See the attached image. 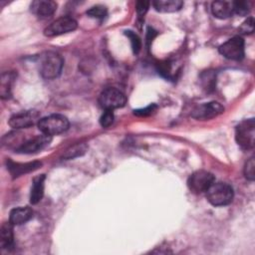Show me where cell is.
Returning a JSON list of instances; mask_svg holds the SVG:
<instances>
[{
  "label": "cell",
  "mask_w": 255,
  "mask_h": 255,
  "mask_svg": "<svg viewBox=\"0 0 255 255\" xmlns=\"http://www.w3.org/2000/svg\"><path fill=\"white\" fill-rule=\"evenodd\" d=\"M64 66L63 58L55 52H45L39 59V73L47 80L58 78Z\"/></svg>",
  "instance_id": "obj_1"
},
{
  "label": "cell",
  "mask_w": 255,
  "mask_h": 255,
  "mask_svg": "<svg viewBox=\"0 0 255 255\" xmlns=\"http://www.w3.org/2000/svg\"><path fill=\"white\" fill-rule=\"evenodd\" d=\"M208 201L214 206H225L232 202L234 191L231 185L226 182H213L206 190Z\"/></svg>",
  "instance_id": "obj_2"
},
{
  "label": "cell",
  "mask_w": 255,
  "mask_h": 255,
  "mask_svg": "<svg viewBox=\"0 0 255 255\" xmlns=\"http://www.w3.org/2000/svg\"><path fill=\"white\" fill-rule=\"evenodd\" d=\"M39 130L47 135H56L65 132L69 128V121L66 117L54 114L42 118L37 124Z\"/></svg>",
  "instance_id": "obj_3"
},
{
  "label": "cell",
  "mask_w": 255,
  "mask_h": 255,
  "mask_svg": "<svg viewBox=\"0 0 255 255\" xmlns=\"http://www.w3.org/2000/svg\"><path fill=\"white\" fill-rule=\"evenodd\" d=\"M235 139L237 144L245 150L254 147L255 143V122L254 119L242 121L235 128Z\"/></svg>",
  "instance_id": "obj_4"
},
{
  "label": "cell",
  "mask_w": 255,
  "mask_h": 255,
  "mask_svg": "<svg viewBox=\"0 0 255 255\" xmlns=\"http://www.w3.org/2000/svg\"><path fill=\"white\" fill-rule=\"evenodd\" d=\"M99 103L105 110H115L123 108L127 103V98L123 92L116 88H108L104 90L100 97Z\"/></svg>",
  "instance_id": "obj_5"
},
{
  "label": "cell",
  "mask_w": 255,
  "mask_h": 255,
  "mask_svg": "<svg viewBox=\"0 0 255 255\" xmlns=\"http://www.w3.org/2000/svg\"><path fill=\"white\" fill-rule=\"evenodd\" d=\"M213 182L214 176L212 173L206 170H196L188 177L187 185L191 192L199 194L206 192Z\"/></svg>",
  "instance_id": "obj_6"
},
{
  "label": "cell",
  "mask_w": 255,
  "mask_h": 255,
  "mask_svg": "<svg viewBox=\"0 0 255 255\" xmlns=\"http://www.w3.org/2000/svg\"><path fill=\"white\" fill-rule=\"evenodd\" d=\"M219 53L226 59L239 61L244 57V40L240 36H235L224 42L219 47Z\"/></svg>",
  "instance_id": "obj_7"
},
{
  "label": "cell",
  "mask_w": 255,
  "mask_h": 255,
  "mask_svg": "<svg viewBox=\"0 0 255 255\" xmlns=\"http://www.w3.org/2000/svg\"><path fill=\"white\" fill-rule=\"evenodd\" d=\"M77 21L71 17H61L53 21L44 30V35L47 37H55L77 29Z\"/></svg>",
  "instance_id": "obj_8"
},
{
  "label": "cell",
  "mask_w": 255,
  "mask_h": 255,
  "mask_svg": "<svg viewBox=\"0 0 255 255\" xmlns=\"http://www.w3.org/2000/svg\"><path fill=\"white\" fill-rule=\"evenodd\" d=\"M40 114L35 110L24 111L13 115L9 120V126L15 129L30 128L40 121Z\"/></svg>",
  "instance_id": "obj_9"
},
{
  "label": "cell",
  "mask_w": 255,
  "mask_h": 255,
  "mask_svg": "<svg viewBox=\"0 0 255 255\" xmlns=\"http://www.w3.org/2000/svg\"><path fill=\"white\" fill-rule=\"evenodd\" d=\"M51 140L52 136L42 133L22 142L16 148V151L19 153H35L48 146Z\"/></svg>",
  "instance_id": "obj_10"
},
{
  "label": "cell",
  "mask_w": 255,
  "mask_h": 255,
  "mask_svg": "<svg viewBox=\"0 0 255 255\" xmlns=\"http://www.w3.org/2000/svg\"><path fill=\"white\" fill-rule=\"evenodd\" d=\"M223 112L224 108L221 104H219L218 102H209L196 107L193 110L191 116L196 120L206 121L218 117Z\"/></svg>",
  "instance_id": "obj_11"
},
{
  "label": "cell",
  "mask_w": 255,
  "mask_h": 255,
  "mask_svg": "<svg viewBox=\"0 0 255 255\" xmlns=\"http://www.w3.org/2000/svg\"><path fill=\"white\" fill-rule=\"evenodd\" d=\"M31 11L39 17H50L57 10V3L51 0H36L31 3Z\"/></svg>",
  "instance_id": "obj_12"
},
{
  "label": "cell",
  "mask_w": 255,
  "mask_h": 255,
  "mask_svg": "<svg viewBox=\"0 0 255 255\" xmlns=\"http://www.w3.org/2000/svg\"><path fill=\"white\" fill-rule=\"evenodd\" d=\"M42 165L41 162L39 161H32V162H26V163H18V162H13V161H8L7 162V168L9 169L11 175L15 178L18 177L22 174L31 172L36 170Z\"/></svg>",
  "instance_id": "obj_13"
},
{
  "label": "cell",
  "mask_w": 255,
  "mask_h": 255,
  "mask_svg": "<svg viewBox=\"0 0 255 255\" xmlns=\"http://www.w3.org/2000/svg\"><path fill=\"white\" fill-rule=\"evenodd\" d=\"M211 11L216 18H229L234 14L233 1H214L211 4Z\"/></svg>",
  "instance_id": "obj_14"
},
{
  "label": "cell",
  "mask_w": 255,
  "mask_h": 255,
  "mask_svg": "<svg viewBox=\"0 0 255 255\" xmlns=\"http://www.w3.org/2000/svg\"><path fill=\"white\" fill-rule=\"evenodd\" d=\"M33 217V210L29 207H16L9 214V222L13 225H21Z\"/></svg>",
  "instance_id": "obj_15"
},
{
  "label": "cell",
  "mask_w": 255,
  "mask_h": 255,
  "mask_svg": "<svg viewBox=\"0 0 255 255\" xmlns=\"http://www.w3.org/2000/svg\"><path fill=\"white\" fill-rule=\"evenodd\" d=\"M45 174L38 175L34 177L30 192V202L32 204H37L43 197L44 186H45Z\"/></svg>",
  "instance_id": "obj_16"
},
{
  "label": "cell",
  "mask_w": 255,
  "mask_h": 255,
  "mask_svg": "<svg viewBox=\"0 0 255 255\" xmlns=\"http://www.w3.org/2000/svg\"><path fill=\"white\" fill-rule=\"evenodd\" d=\"M183 5L182 1L179 0H157L152 2V6L158 12L171 13L181 9Z\"/></svg>",
  "instance_id": "obj_17"
},
{
  "label": "cell",
  "mask_w": 255,
  "mask_h": 255,
  "mask_svg": "<svg viewBox=\"0 0 255 255\" xmlns=\"http://www.w3.org/2000/svg\"><path fill=\"white\" fill-rule=\"evenodd\" d=\"M14 234H13V224L10 222L4 223L1 226L0 231V246L2 249H8L13 246Z\"/></svg>",
  "instance_id": "obj_18"
},
{
  "label": "cell",
  "mask_w": 255,
  "mask_h": 255,
  "mask_svg": "<svg viewBox=\"0 0 255 255\" xmlns=\"http://www.w3.org/2000/svg\"><path fill=\"white\" fill-rule=\"evenodd\" d=\"M15 75L11 72L3 73L1 76V84H0V95L2 99H8L11 96V87Z\"/></svg>",
  "instance_id": "obj_19"
},
{
  "label": "cell",
  "mask_w": 255,
  "mask_h": 255,
  "mask_svg": "<svg viewBox=\"0 0 255 255\" xmlns=\"http://www.w3.org/2000/svg\"><path fill=\"white\" fill-rule=\"evenodd\" d=\"M87 144L85 143H77L71 147H69L65 153L63 154V158L65 159H73L75 157L83 155L87 151Z\"/></svg>",
  "instance_id": "obj_20"
},
{
  "label": "cell",
  "mask_w": 255,
  "mask_h": 255,
  "mask_svg": "<svg viewBox=\"0 0 255 255\" xmlns=\"http://www.w3.org/2000/svg\"><path fill=\"white\" fill-rule=\"evenodd\" d=\"M234 14L245 16L250 12V4L247 1H233Z\"/></svg>",
  "instance_id": "obj_21"
},
{
  "label": "cell",
  "mask_w": 255,
  "mask_h": 255,
  "mask_svg": "<svg viewBox=\"0 0 255 255\" xmlns=\"http://www.w3.org/2000/svg\"><path fill=\"white\" fill-rule=\"evenodd\" d=\"M87 15L92 17V18L104 19L107 16V8L105 6H102V5L93 6L87 11Z\"/></svg>",
  "instance_id": "obj_22"
},
{
  "label": "cell",
  "mask_w": 255,
  "mask_h": 255,
  "mask_svg": "<svg viewBox=\"0 0 255 255\" xmlns=\"http://www.w3.org/2000/svg\"><path fill=\"white\" fill-rule=\"evenodd\" d=\"M244 175L248 180L253 181L255 178V162L254 157H250L244 165Z\"/></svg>",
  "instance_id": "obj_23"
},
{
  "label": "cell",
  "mask_w": 255,
  "mask_h": 255,
  "mask_svg": "<svg viewBox=\"0 0 255 255\" xmlns=\"http://www.w3.org/2000/svg\"><path fill=\"white\" fill-rule=\"evenodd\" d=\"M128 39L130 40V44H131V48H132V51L134 54H137L141 48V42H140V39L138 38V36L133 33L132 31H126L125 33Z\"/></svg>",
  "instance_id": "obj_24"
},
{
  "label": "cell",
  "mask_w": 255,
  "mask_h": 255,
  "mask_svg": "<svg viewBox=\"0 0 255 255\" xmlns=\"http://www.w3.org/2000/svg\"><path fill=\"white\" fill-rule=\"evenodd\" d=\"M115 116L112 110H105V112L103 113V115L100 118V124L103 128H108L110 127L113 122H114Z\"/></svg>",
  "instance_id": "obj_25"
},
{
  "label": "cell",
  "mask_w": 255,
  "mask_h": 255,
  "mask_svg": "<svg viewBox=\"0 0 255 255\" xmlns=\"http://www.w3.org/2000/svg\"><path fill=\"white\" fill-rule=\"evenodd\" d=\"M239 31L241 34L244 35H249L252 34L254 32V18L253 17H249L247 18L242 25L239 28Z\"/></svg>",
  "instance_id": "obj_26"
},
{
  "label": "cell",
  "mask_w": 255,
  "mask_h": 255,
  "mask_svg": "<svg viewBox=\"0 0 255 255\" xmlns=\"http://www.w3.org/2000/svg\"><path fill=\"white\" fill-rule=\"evenodd\" d=\"M157 107L155 104H151L147 107H145L144 109H140V110H136L134 111V115L138 116V117H147L150 116L151 114H153L156 111Z\"/></svg>",
  "instance_id": "obj_27"
},
{
  "label": "cell",
  "mask_w": 255,
  "mask_h": 255,
  "mask_svg": "<svg viewBox=\"0 0 255 255\" xmlns=\"http://www.w3.org/2000/svg\"><path fill=\"white\" fill-rule=\"evenodd\" d=\"M149 7V2L146 1H138L136 3V13L138 15V18H142L146 11L148 10Z\"/></svg>",
  "instance_id": "obj_28"
}]
</instances>
